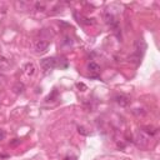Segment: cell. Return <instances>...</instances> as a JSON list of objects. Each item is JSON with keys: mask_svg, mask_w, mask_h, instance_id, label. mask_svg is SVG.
<instances>
[{"mask_svg": "<svg viewBox=\"0 0 160 160\" xmlns=\"http://www.w3.org/2000/svg\"><path fill=\"white\" fill-rule=\"evenodd\" d=\"M19 143H20V140H18V139H14V141L11 143V144H13V145H16V144H19Z\"/></svg>", "mask_w": 160, "mask_h": 160, "instance_id": "obj_13", "label": "cell"}, {"mask_svg": "<svg viewBox=\"0 0 160 160\" xmlns=\"http://www.w3.org/2000/svg\"><path fill=\"white\" fill-rule=\"evenodd\" d=\"M88 69H89V71L93 73V74H99V73H100V66H99L96 63H94V61L89 63Z\"/></svg>", "mask_w": 160, "mask_h": 160, "instance_id": "obj_5", "label": "cell"}, {"mask_svg": "<svg viewBox=\"0 0 160 160\" xmlns=\"http://www.w3.org/2000/svg\"><path fill=\"white\" fill-rule=\"evenodd\" d=\"M77 86H78L79 89H81V91H85V90L88 89L85 84H83V83H78V84H77Z\"/></svg>", "mask_w": 160, "mask_h": 160, "instance_id": "obj_9", "label": "cell"}, {"mask_svg": "<svg viewBox=\"0 0 160 160\" xmlns=\"http://www.w3.org/2000/svg\"><path fill=\"white\" fill-rule=\"evenodd\" d=\"M36 8H38V9H43V10L45 9V8H44V5H43V4H39V3L36 4Z\"/></svg>", "mask_w": 160, "mask_h": 160, "instance_id": "obj_11", "label": "cell"}, {"mask_svg": "<svg viewBox=\"0 0 160 160\" xmlns=\"http://www.w3.org/2000/svg\"><path fill=\"white\" fill-rule=\"evenodd\" d=\"M49 49V43L45 40H36L34 43V50L38 54H44Z\"/></svg>", "mask_w": 160, "mask_h": 160, "instance_id": "obj_2", "label": "cell"}, {"mask_svg": "<svg viewBox=\"0 0 160 160\" xmlns=\"http://www.w3.org/2000/svg\"><path fill=\"white\" fill-rule=\"evenodd\" d=\"M115 102L120 106H128L130 104V99L128 96H125V95H118L115 98Z\"/></svg>", "mask_w": 160, "mask_h": 160, "instance_id": "obj_3", "label": "cell"}, {"mask_svg": "<svg viewBox=\"0 0 160 160\" xmlns=\"http://www.w3.org/2000/svg\"><path fill=\"white\" fill-rule=\"evenodd\" d=\"M64 160H77V158L75 156H66Z\"/></svg>", "mask_w": 160, "mask_h": 160, "instance_id": "obj_12", "label": "cell"}, {"mask_svg": "<svg viewBox=\"0 0 160 160\" xmlns=\"http://www.w3.org/2000/svg\"><path fill=\"white\" fill-rule=\"evenodd\" d=\"M5 139V131L4 130H0V141Z\"/></svg>", "mask_w": 160, "mask_h": 160, "instance_id": "obj_10", "label": "cell"}, {"mask_svg": "<svg viewBox=\"0 0 160 160\" xmlns=\"http://www.w3.org/2000/svg\"><path fill=\"white\" fill-rule=\"evenodd\" d=\"M144 131L146 134H149V135H155V134L158 133V129L153 128V126H146V128H144Z\"/></svg>", "mask_w": 160, "mask_h": 160, "instance_id": "obj_7", "label": "cell"}, {"mask_svg": "<svg viewBox=\"0 0 160 160\" xmlns=\"http://www.w3.org/2000/svg\"><path fill=\"white\" fill-rule=\"evenodd\" d=\"M56 65H58V63H56L55 58H46V59H43V60H41V68H43V70L45 73L53 70Z\"/></svg>", "mask_w": 160, "mask_h": 160, "instance_id": "obj_1", "label": "cell"}, {"mask_svg": "<svg viewBox=\"0 0 160 160\" xmlns=\"http://www.w3.org/2000/svg\"><path fill=\"white\" fill-rule=\"evenodd\" d=\"M24 73L28 75V77H33L35 74V65L33 63H28L24 66Z\"/></svg>", "mask_w": 160, "mask_h": 160, "instance_id": "obj_4", "label": "cell"}, {"mask_svg": "<svg viewBox=\"0 0 160 160\" xmlns=\"http://www.w3.org/2000/svg\"><path fill=\"white\" fill-rule=\"evenodd\" d=\"M25 90V86L23 83H16L15 85L13 86V91L15 93V94H21V93Z\"/></svg>", "mask_w": 160, "mask_h": 160, "instance_id": "obj_6", "label": "cell"}, {"mask_svg": "<svg viewBox=\"0 0 160 160\" xmlns=\"http://www.w3.org/2000/svg\"><path fill=\"white\" fill-rule=\"evenodd\" d=\"M78 131H79V134H81V135H84V136L89 135V131H86V129L84 128V126H78Z\"/></svg>", "mask_w": 160, "mask_h": 160, "instance_id": "obj_8", "label": "cell"}]
</instances>
